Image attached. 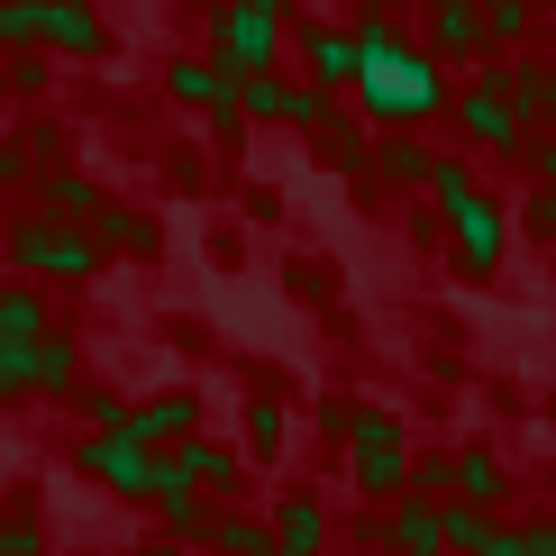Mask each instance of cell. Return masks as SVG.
Here are the masks:
<instances>
[{
    "label": "cell",
    "mask_w": 556,
    "mask_h": 556,
    "mask_svg": "<svg viewBox=\"0 0 556 556\" xmlns=\"http://www.w3.org/2000/svg\"><path fill=\"white\" fill-rule=\"evenodd\" d=\"M346 46H356V110H365V128H420V119H438L447 110V74L410 46L392 18H375L365 10L356 28H346Z\"/></svg>",
    "instance_id": "obj_1"
},
{
    "label": "cell",
    "mask_w": 556,
    "mask_h": 556,
    "mask_svg": "<svg viewBox=\"0 0 556 556\" xmlns=\"http://www.w3.org/2000/svg\"><path fill=\"white\" fill-rule=\"evenodd\" d=\"M420 192L438 201V219H447L456 265H466V274H493V265H502V247H511V219H502V201L475 182V165H466V155H438Z\"/></svg>",
    "instance_id": "obj_2"
},
{
    "label": "cell",
    "mask_w": 556,
    "mask_h": 556,
    "mask_svg": "<svg viewBox=\"0 0 556 556\" xmlns=\"http://www.w3.org/2000/svg\"><path fill=\"white\" fill-rule=\"evenodd\" d=\"M292 37V0H211V64L219 74H274Z\"/></svg>",
    "instance_id": "obj_3"
},
{
    "label": "cell",
    "mask_w": 556,
    "mask_h": 556,
    "mask_svg": "<svg viewBox=\"0 0 556 556\" xmlns=\"http://www.w3.org/2000/svg\"><path fill=\"white\" fill-rule=\"evenodd\" d=\"M0 247H10L18 274H46V283H83V274H101V247H91V228L74 219H46V211H18L0 228Z\"/></svg>",
    "instance_id": "obj_4"
},
{
    "label": "cell",
    "mask_w": 556,
    "mask_h": 556,
    "mask_svg": "<svg viewBox=\"0 0 556 556\" xmlns=\"http://www.w3.org/2000/svg\"><path fill=\"white\" fill-rule=\"evenodd\" d=\"M346 438H356V483L375 502H392L402 493V475H410V438H402V420H392V410H346Z\"/></svg>",
    "instance_id": "obj_5"
},
{
    "label": "cell",
    "mask_w": 556,
    "mask_h": 556,
    "mask_svg": "<svg viewBox=\"0 0 556 556\" xmlns=\"http://www.w3.org/2000/svg\"><path fill=\"white\" fill-rule=\"evenodd\" d=\"M456 128H466V147H483V155H529V128H520V110L502 101L493 74H475L456 91Z\"/></svg>",
    "instance_id": "obj_6"
},
{
    "label": "cell",
    "mask_w": 556,
    "mask_h": 556,
    "mask_svg": "<svg viewBox=\"0 0 556 556\" xmlns=\"http://www.w3.org/2000/svg\"><path fill=\"white\" fill-rule=\"evenodd\" d=\"M74 466L101 483V493H147V466H155V447H137L128 429H83V447H74Z\"/></svg>",
    "instance_id": "obj_7"
},
{
    "label": "cell",
    "mask_w": 556,
    "mask_h": 556,
    "mask_svg": "<svg viewBox=\"0 0 556 556\" xmlns=\"http://www.w3.org/2000/svg\"><path fill=\"white\" fill-rule=\"evenodd\" d=\"M137 502H147V511L165 520V539H174V547H201V529H211V493H192V483L174 475V456H165V447H155L147 493H137Z\"/></svg>",
    "instance_id": "obj_8"
},
{
    "label": "cell",
    "mask_w": 556,
    "mask_h": 556,
    "mask_svg": "<svg viewBox=\"0 0 556 556\" xmlns=\"http://www.w3.org/2000/svg\"><path fill=\"white\" fill-rule=\"evenodd\" d=\"M283 55L311 64V83H319V91H346V83H356V46H346V28H329V18L292 28V37H283Z\"/></svg>",
    "instance_id": "obj_9"
},
{
    "label": "cell",
    "mask_w": 556,
    "mask_h": 556,
    "mask_svg": "<svg viewBox=\"0 0 556 556\" xmlns=\"http://www.w3.org/2000/svg\"><path fill=\"white\" fill-rule=\"evenodd\" d=\"M165 456H174V475L192 483V493H238V483H247V456L219 447V438H201V429L182 438V447H165Z\"/></svg>",
    "instance_id": "obj_10"
},
{
    "label": "cell",
    "mask_w": 556,
    "mask_h": 556,
    "mask_svg": "<svg viewBox=\"0 0 556 556\" xmlns=\"http://www.w3.org/2000/svg\"><path fill=\"white\" fill-rule=\"evenodd\" d=\"M165 91H174V101L182 110H211V119L228 128V119H238V74H219V64L211 55H182L174 64V74H165Z\"/></svg>",
    "instance_id": "obj_11"
},
{
    "label": "cell",
    "mask_w": 556,
    "mask_h": 556,
    "mask_svg": "<svg viewBox=\"0 0 556 556\" xmlns=\"http://www.w3.org/2000/svg\"><path fill=\"white\" fill-rule=\"evenodd\" d=\"M119 429L137 438V447H182V438L201 429V402H192V392H155V402H137Z\"/></svg>",
    "instance_id": "obj_12"
},
{
    "label": "cell",
    "mask_w": 556,
    "mask_h": 556,
    "mask_svg": "<svg viewBox=\"0 0 556 556\" xmlns=\"http://www.w3.org/2000/svg\"><path fill=\"white\" fill-rule=\"evenodd\" d=\"M493 83H502V101L520 110V128H547V119H556V64H547V55H520V64H502Z\"/></svg>",
    "instance_id": "obj_13"
},
{
    "label": "cell",
    "mask_w": 556,
    "mask_h": 556,
    "mask_svg": "<svg viewBox=\"0 0 556 556\" xmlns=\"http://www.w3.org/2000/svg\"><path fill=\"white\" fill-rule=\"evenodd\" d=\"M37 46H55V55H101V10H91V0H37Z\"/></svg>",
    "instance_id": "obj_14"
},
{
    "label": "cell",
    "mask_w": 556,
    "mask_h": 556,
    "mask_svg": "<svg viewBox=\"0 0 556 556\" xmlns=\"http://www.w3.org/2000/svg\"><path fill=\"white\" fill-rule=\"evenodd\" d=\"M265 556H329V511H319L311 493H283V520H274Z\"/></svg>",
    "instance_id": "obj_15"
},
{
    "label": "cell",
    "mask_w": 556,
    "mask_h": 556,
    "mask_svg": "<svg viewBox=\"0 0 556 556\" xmlns=\"http://www.w3.org/2000/svg\"><path fill=\"white\" fill-rule=\"evenodd\" d=\"M37 211L83 228L91 211H101V182H91V174H74V165H46V174H37Z\"/></svg>",
    "instance_id": "obj_16"
},
{
    "label": "cell",
    "mask_w": 556,
    "mask_h": 556,
    "mask_svg": "<svg viewBox=\"0 0 556 556\" xmlns=\"http://www.w3.org/2000/svg\"><path fill=\"white\" fill-rule=\"evenodd\" d=\"M83 228H91V247H101V256H110V247H119V256H147V247H155V219L128 211V201H110V192H101V211H91Z\"/></svg>",
    "instance_id": "obj_17"
},
{
    "label": "cell",
    "mask_w": 556,
    "mask_h": 556,
    "mask_svg": "<svg viewBox=\"0 0 556 556\" xmlns=\"http://www.w3.org/2000/svg\"><path fill=\"white\" fill-rule=\"evenodd\" d=\"M74 383H83V346L46 329V338L28 346V392H46V402H64V392H74Z\"/></svg>",
    "instance_id": "obj_18"
},
{
    "label": "cell",
    "mask_w": 556,
    "mask_h": 556,
    "mask_svg": "<svg viewBox=\"0 0 556 556\" xmlns=\"http://www.w3.org/2000/svg\"><path fill=\"white\" fill-rule=\"evenodd\" d=\"M55 319H46V292L37 283H0V346H37Z\"/></svg>",
    "instance_id": "obj_19"
},
{
    "label": "cell",
    "mask_w": 556,
    "mask_h": 556,
    "mask_svg": "<svg viewBox=\"0 0 556 556\" xmlns=\"http://www.w3.org/2000/svg\"><path fill=\"white\" fill-rule=\"evenodd\" d=\"M429 165H438V147H420L410 128H383V147H375V174H383V182L420 192V182H429Z\"/></svg>",
    "instance_id": "obj_20"
},
{
    "label": "cell",
    "mask_w": 556,
    "mask_h": 556,
    "mask_svg": "<svg viewBox=\"0 0 556 556\" xmlns=\"http://www.w3.org/2000/svg\"><path fill=\"white\" fill-rule=\"evenodd\" d=\"M420 55H429V64H466V55H483V28H475V10H429V37H420Z\"/></svg>",
    "instance_id": "obj_21"
},
{
    "label": "cell",
    "mask_w": 556,
    "mask_h": 556,
    "mask_svg": "<svg viewBox=\"0 0 556 556\" xmlns=\"http://www.w3.org/2000/svg\"><path fill=\"white\" fill-rule=\"evenodd\" d=\"M201 547H211V556H265V547H274V529H265L256 511H238V502H228V511H211Z\"/></svg>",
    "instance_id": "obj_22"
},
{
    "label": "cell",
    "mask_w": 556,
    "mask_h": 556,
    "mask_svg": "<svg viewBox=\"0 0 556 556\" xmlns=\"http://www.w3.org/2000/svg\"><path fill=\"white\" fill-rule=\"evenodd\" d=\"M475 28H483V46H529L539 0H475Z\"/></svg>",
    "instance_id": "obj_23"
},
{
    "label": "cell",
    "mask_w": 556,
    "mask_h": 556,
    "mask_svg": "<svg viewBox=\"0 0 556 556\" xmlns=\"http://www.w3.org/2000/svg\"><path fill=\"white\" fill-rule=\"evenodd\" d=\"M456 493L493 511V502L511 493V475H502V456H493V447H466V456H456Z\"/></svg>",
    "instance_id": "obj_24"
},
{
    "label": "cell",
    "mask_w": 556,
    "mask_h": 556,
    "mask_svg": "<svg viewBox=\"0 0 556 556\" xmlns=\"http://www.w3.org/2000/svg\"><path fill=\"white\" fill-rule=\"evenodd\" d=\"M283 438H292V410H283V402H256V410H247V456H256V466L283 456Z\"/></svg>",
    "instance_id": "obj_25"
},
{
    "label": "cell",
    "mask_w": 556,
    "mask_h": 556,
    "mask_svg": "<svg viewBox=\"0 0 556 556\" xmlns=\"http://www.w3.org/2000/svg\"><path fill=\"white\" fill-rule=\"evenodd\" d=\"M319 155L356 174V165H365V128H356V119H329V128H319Z\"/></svg>",
    "instance_id": "obj_26"
},
{
    "label": "cell",
    "mask_w": 556,
    "mask_h": 556,
    "mask_svg": "<svg viewBox=\"0 0 556 556\" xmlns=\"http://www.w3.org/2000/svg\"><path fill=\"white\" fill-rule=\"evenodd\" d=\"M0 556H46V529H37V511H10V520H0Z\"/></svg>",
    "instance_id": "obj_27"
},
{
    "label": "cell",
    "mask_w": 556,
    "mask_h": 556,
    "mask_svg": "<svg viewBox=\"0 0 556 556\" xmlns=\"http://www.w3.org/2000/svg\"><path fill=\"white\" fill-rule=\"evenodd\" d=\"M420 483V493H456V456H410V475H402V493Z\"/></svg>",
    "instance_id": "obj_28"
},
{
    "label": "cell",
    "mask_w": 556,
    "mask_h": 556,
    "mask_svg": "<svg viewBox=\"0 0 556 556\" xmlns=\"http://www.w3.org/2000/svg\"><path fill=\"white\" fill-rule=\"evenodd\" d=\"M0 46H37V0H0Z\"/></svg>",
    "instance_id": "obj_29"
},
{
    "label": "cell",
    "mask_w": 556,
    "mask_h": 556,
    "mask_svg": "<svg viewBox=\"0 0 556 556\" xmlns=\"http://www.w3.org/2000/svg\"><path fill=\"white\" fill-rule=\"evenodd\" d=\"M0 402H28V346H0Z\"/></svg>",
    "instance_id": "obj_30"
},
{
    "label": "cell",
    "mask_w": 556,
    "mask_h": 556,
    "mask_svg": "<svg viewBox=\"0 0 556 556\" xmlns=\"http://www.w3.org/2000/svg\"><path fill=\"white\" fill-rule=\"evenodd\" d=\"M529 228H539V238H556V182H539V192H529Z\"/></svg>",
    "instance_id": "obj_31"
},
{
    "label": "cell",
    "mask_w": 556,
    "mask_h": 556,
    "mask_svg": "<svg viewBox=\"0 0 556 556\" xmlns=\"http://www.w3.org/2000/svg\"><path fill=\"white\" fill-rule=\"evenodd\" d=\"M83 410H91V429H119V420H128V402H119V392H91Z\"/></svg>",
    "instance_id": "obj_32"
},
{
    "label": "cell",
    "mask_w": 556,
    "mask_h": 556,
    "mask_svg": "<svg viewBox=\"0 0 556 556\" xmlns=\"http://www.w3.org/2000/svg\"><path fill=\"white\" fill-rule=\"evenodd\" d=\"M520 547H529V556H556V520H529V529H520Z\"/></svg>",
    "instance_id": "obj_33"
},
{
    "label": "cell",
    "mask_w": 556,
    "mask_h": 556,
    "mask_svg": "<svg viewBox=\"0 0 556 556\" xmlns=\"http://www.w3.org/2000/svg\"><path fill=\"white\" fill-rule=\"evenodd\" d=\"M10 182H28V147H0V192Z\"/></svg>",
    "instance_id": "obj_34"
},
{
    "label": "cell",
    "mask_w": 556,
    "mask_h": 556,
    "mask_svg": "<svg viewBox=\"0 0 556 556\" xmlns=\"http://www.w3.org/2000/svg\"><path fill=\"white\" fill-rule=\"evenodd\" d=\"M483 556H529V547H520V529H493V539H483Z\"/></svg>",
    "instance_id": "obj_35"
},
{
    "label": "cell",
    "mask_w": 556,
    "mask_h": 556,
    "mask_svg": "<svg viewBox=\"0 0 556 556\" xmlns=\"http://www.w3.org/2000/svg\"><path fill=\"white\" fill-rule=\"evenodd\" d=\"M539 182H556V119H547V137H539Z\"/></svg>",
    "instance_id": "obj_36"
},
{
    "label": "cell",
    "mask_w": 556,
    "mask_h": 556,
    "mask_svg": "<svg viewBox=\"0 0 556 556\" xmlns=\"http://www.w3.org/2000/svg\"><path fill=\"white\" fill-rule=\"evenodd\" d=\"M365 10H375V18H392V10H410V0H365Z\"/></svg>",
    "instance_id": "obj_37"
},
{
    "label": "cell",
    "mask_w": 556,
    "mask_h": 556,
    "mask_svg": "<svg viewBox=\"0 0 556 556\" xmlns=\"http://www.w3.org/2000/svg\"><path fill=\"white\" fill-rule=\"evenodd\" d=\"M429 10H475V0H429Z\"/></svg>",
    "instance_id": "obj_38"
},
{
    "label": "cell",
    "mask_w": 556,
    "mask_h": 556,
    "mask_svg": "<svg viewBox=\"0 0 556 556\" xmlns=\"http://www.w3.org/2000/svg\"><path fill=\"white\" fill-rule=\"evenodd\" d=\"M137 556H174V539H165V547H137Z\"/></svg>",
    "instance_id": "obj_39"
},
{
    "label": "cell",
    "mask_w": 556,
    "mask_h": 556,
    "mask_svg": "<svg viewBox=\"0 0 556 556\" xmlns=\"http://www.w3.org/2000/svg\"><path fill=\"white\" fill-rule=\"evenodd\" d=\"M547 429H556V392H547Z\"/></svg>",
    "instance_id": "obj_40"
},
{
    "label": "cell",
    "mask_w": 556,
    "mask_h": 556,
    "mask_svg": "<svg viewBox=\"0 0 556 556\" xmlns=\"http://www.w3.org/2000/svg\"><path fill=\"white\" fill-rule=\"evenodd\" d=\"M539 10H556V0H539Z\"/></svg>",
    "instance_id": "obj_41"
},
{
    "label": "cell",
    "mask_w": 556,
    "mask_h": 556,
    "mask_svg": "<svg viewBox=\"0 0 556 556\" xmlns=\"http://www.w3.org/2000/svg\"><path fill=\"white\" fill-rule=\"evenodd\" d=\"M174 556H182V547H174Z\"/></svg>",
    "instance_id": "obj_42"
}]
</instances>
